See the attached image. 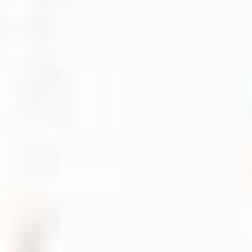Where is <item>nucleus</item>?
Masks as SVG:
<instances>
[]
</instances>
